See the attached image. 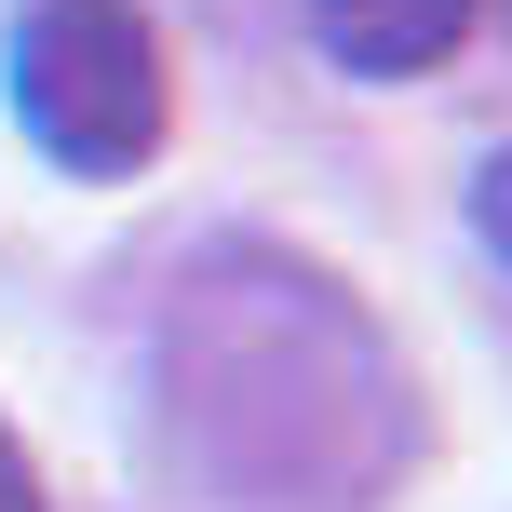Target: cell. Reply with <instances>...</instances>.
<instances>
[{
    "mask_svg": "<svg viewBox=\"0 0 512 512\" xmlns=\"http://www.w3.org/2000/svg\"><path fill=\"white\" fill-rule=\"evenodd\" d=\"M14 122L68 176H135L162 149V122H176L162 27L135 0H27L14 14Z\"/></svg>",
    "mask_w": 512,
    "mask_h": 512,
    "instance_id": "1",
    "label": "cell"
},
{
    "mask_svg": "<svg viewBox=\"0 0 512 512\" xmlns=\"http://www.w3.org/2000/svg\"><path fill=\"white\" fill-rule=\"evenodd\" d=\"M472 230L512 256V149H486V176H472Z\"/></svg>",
    "mask_w": 512,
    "mask_h": 512,
    "instance_id": "3",
    "label": "cell"
},
{
    "mask_svg": "<svg viewBox=\"0 0 512 512\" xmlns=\"http://www.w3.org/2000/svg\"><path fill=\"white\" fill-rule=\"evenodd\" d=\"M0 512H54V499H41V472H27V445H14V432H0Z\"/></svg>",
    "mask_w": 512,
    "mask_h": 512,
    "instance_id": "4",
    "label": "cell"
},
{
    "mask_svg": "<svg viewBox=\"0 0 512 512\" xmlns=\"http://www.w3.org/2000/svg\"><path fill=\"white\" fill-rule=\"evenodd\" d=\"M472 14L486 0H310V41L351 81H418V68H445L472 41Z\"/></svg>",
    "mask_w": 512,
    "mask_h": 512,
    "instance_id": "2",
    "label": "cell"
}]
</instances>
